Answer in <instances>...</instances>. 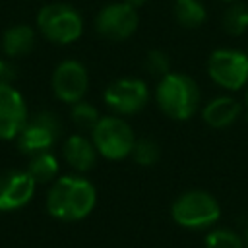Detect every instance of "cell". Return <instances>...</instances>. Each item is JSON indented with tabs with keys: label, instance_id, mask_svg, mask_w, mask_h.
<instances>
[{
	"label": "cell",
	"instance_id": "1",
	"mask_svg": "<svg viewBox=\"0 0 248 248\" xmlns=\"http://www.w3.org/2000/svg\"><path fill=\"white\" fill-rule=\"evenodd\" d=\"M97 203L95 186L83 176H62L58 178L46 196V211L60 221L85 219Z\"/></svg>",
	"mask_w": 248,
	"mask_h": 248
},
{
	"label": "cell",
	"instance_id": "2",
	"mask_svg": "<svg viewBox=\"0 0 248 248\" xmlns=\"http://www.w3.org/2000/svg\"><path fill=\"white\" fill-rule=\"evenodd\" d=\"M155 101L163 114L172 120H188L200 108V87L198 83L180 72H169L163 76L155 89Z\"/></svg>",
	"mask_w": 248,
	"mask_h": 248
},
{
	"label": "cell",
	"instance_id": "3",
	"mask_svg": "<svg viewBox=\"0 0 248 248\" xmlns=\"http://www.w3.org/2000/svg\"><path fill=\"white\" fill-rule=\"evenodd\" d=\"M170 217L176 225L202 231L213 227L221 217L219 202L205 190H188L180 194L170 207Z\"/></svg>",
	"mask_w": 248,
	"mask_h": 248
},
{
	"label": "cell",
	"instance_id": "4",
	"mask_svg": "<svg viewBox=\"0 0 248 248\" xmlns=\"http://www.w3.org/2000/svg\"><path fill=\"white\" fill-rule=\"evenodd\" d=\"M37 25L45 39L56 45H70L83 33V19L70 4H46L37 14Z\"/></svg>",
	"mask_w": 248,
	"mask_h": 248
},
{
	"label": "cell",
	"instance_id": "5",
	"mask_svg": "<svg viewBox=\"0 0 248 248\" xmlns=\"http://www.w3.org/2000/svg\"><path fill=\"white\" fill-rule=\"evenodd\" d=\"M91 141L99 155L110 161H120L132 153L136 136L132 126L118 114L101 116L91 130Z\"/></svg>",
	"mask_w": 248,
	"mask_h": 248
},
{
	"label": "cell",
	"instance_id": "6",
	"mask_svg": "<svg viewBox=\"0 0 248 248\" xmlns=\"http://www.w3.org/2000/svg\"><path fill=\"white\" fill-rule=\"evenodd\" d=\"M207 74L227 91H238L248 83V54L236 48H217L207 58Z\"/></svg>",
	"mask_w": 248,
	"mask_h": 248
},
{
	"label": "cell",
	"instance_id": "7",
	"mask_svg": "<svg viewBox=\"0 0 248 248\" xmlns=\"http://www.w3.org/2000/svg\"><path fill=\"white\" fill-rule=\"evenodd\" d=\"M105 105L118 116L140 112L149 101V87L138 78H120L107 85L103 93Z\"/></svg>",
	"mask_w": 248,
	"mask_h": 248
},
{
	"label": "cell",
	"instance_id": "8",
	"mask_svg": "<svg viewBox=\"0 0 248 248\" xmlns=\"http://www.w3.org/2000/svg\"><path fill=\"white\" fill-rule=\"evenodd\" d=\"M140 23L138 8L128 2H112L99 10L95 17V29L103 39L108 41H126L130 39Z\"/></svg>",
	"mask_w": 248,
	"mask_h": 248
},
{
	"label": "cell",
	"instance_id": "9",
	"mask_svg": "<svg viewBox=\"0 0 248 248\" xmlns=\"http://www.w3.org/2000/svg\"><path fill=\"white\" fill-rule=\"evenodd\" d=\"M60 134V122L52 112H41L27 120L17 134V145L23 153L37 155L48 151Z\"/></svg>",
	"mask_w": 248,
	"mask_h": 248
},
{
	"label": "cell",
	"instance_id": "10",
	"mask_svg": "<svg viewBox=\"0 0 248 248\" xmlns=\"http://www.w3.org/2000/svg\"><path fill=\"white\" fill-rule=\"evenodd\" d=\"M87 87H89V74L81 62L64 60L56 66L52 74V91L60 101L74 105L85 97Z\"/></svg>",
	"mask_w": 248,
	"mask_h": 248
},
{
	"label": "cell",
	"instance_id": "11",
	"mask_svg": "<svg viewBox=\"0 0 248 248\" xmlns=\"http://www.w3.org/2000/svg\"><path fill=\"white\" fill-rule=\"evenodd\" d=\"M27 122V105L8 81L0 83V140H14Z\"/></svg>",
	"mask_w": 248,
	"mask_h": 248
},
{
	"label": "cell",
	"instance_id": "12",
	"mask_svg": "<svg viewBox=\"0 0 248 248\" xmlns=\"http://www.w3.org/2000/svg\"><path fill=\"white\" fill-rule=\"evenodd\" d=\"M37 182L27 170H8L0 174V211H16L27 205Z\"/></svg>",
	"mask_w": 248,
	"mask_h": 248
},
{
	"label": "cell",
	"instance_id": "13",
	"mask_svg": "<svg viewBox=\"0 0 248 248\" xmlns=\"http://www.w3.org/2000/svg\"><path fill=\"white\" fill-rule=\"evenodd\" d=\"M62 153H64V159L66 163L76 169L78 172H87L95 167L97 163V149L93 145L91 140H87L85 136L81 134H74L70 136L66 141H64V147H62Z\"/></svg>",
	"mask_w": 248,
	"mask_h": 248
},
{
	"label": "cell",
	"instance_id": "14",
	"mask_svg": "<svg viewBox=\"0 0 248 248\" xmlns=\"http://www.w3.org/2000/svg\"><path fill=\"white\" fill-rule=\"evenodd\" d=\"M242 107L232 97H215L202 108V118L211 128H229L238 120Z\"/></svg>",
	"mask_w": 248,
	"mask_h": 248
},
{
	"label": "cell",
	"instance_id": "15",
	"mask_svg": "<svg viewBox=\"0 0 248 248\" xmlns=\"http://www.w3.org/2000/svg\"><path fill=\"white\" fill-rule=\"evenodd\" d=\"M35 45V31L29 25H14L2 37V48L8 56L29 54Z\"/></svg>",
	"mask_w": 248,
	"mask_h": 248
},
{
	"label": "cell",
	"instance_id": "16",
	"mask_svg": "<svg viewBox=\"0 0 248 248\" xmlns=\"http://www.w3.org/2000/svg\"><path fill=\"white\" fill-rule=\"evenodd\" d=\"M174 19L180 27L196 29L207 19L205 6L200 0H174Z\"/></svg>",
	"mask_w": 248,
	"mask_h": 248
},
{
	"label": "cell",
	"instance_id": "17",
	"mask_svg": "<svg viewBox=\"0 0 248 248\" xmlns=\"http://www.w3.org/2000/svg\"><path fill=\"white\" fill-rule=\"evenodd\" d=\"M27 172L33 176L35 182H41V184L50 182L58 174V161L48 151L37 153V155H33V159L27 167Z\"/></svg>",
	"mask_w": 248,
	"mask_h": 248
},
{
	"label": "cell",
	"instance_id": "18",
	"mask_svg": "<svg viewBox=\"0 0 248 248\" xmlns=\"http://www.w3.org/2000/svg\"><path fill=\"white\" fill-rule=\"evenodd\" d=\"M223 29L232 37L242 35L248 29V6L242 2H232L223 14Z\"/></svg>",
	"mask_w": 248,
	"mask_h": 248
},
{
	"label": "cell",
	"instance_id": "19",
	"mask_svg": "<svg viewBox=\"0 0 248 248\" xmlns=\"http://www.w3.org/2000/svg\"><path fill=\"white\" fill-rule=\"evenodd\" d=\"M134 161L140 165V167H153L159 157H161V149L157 145V141L149 140V138H136V143L132 147V153Z\"/></svg>",
	"mask_w": 248,
	"mask_h": 248
},
{
	"label": "cell",
	"instance_id": "20",
	"mask_svg": "<svg viewBox=\"0 0 248 248\" xmlns=\"http://www.w3.org/2000/svg\"><path fill=\"white\" fill-rule=\"evenodd\" d=\"M203 244L205 248H244V240L240 238V234L225 227L211 229Z\"/></svg>",
	"mask_w": 248,
	"mask_h": 248
},
{
	"label": "cell",
	"instance_id": "21",
	"mask_svg": "<svg viewBox=\"0 0 248 248\" xmlns=\"http://www.w3.org/2000/svg\"><path fill=\"white\" fill-rule=\"evenodd\" d=\"M99 112H97V108L91 105V103H87V101H78V103H74L72 105V120H74V124L78 126V128H81V130H93L95 128V124L99 122Z\"/></svg>",
	"mask_w": 248,
	"mask_h": 248
},
{
	"label": "cell",
	"instance_id": "22",
	"mask_svg": "<svg viewBox=\"0 0 248 248\" xmlns=\"http://www.w3.org/2000/svg\"><path fill=\"white\" fill-rule=\"evenodd\" d=\"M143 68H145V72L149 76L161 79L163 76H167L170 72V58H169V54L165 50H159V48L149 50L145 60H143Z\"/></svg>",
	"mask_w": 248,
	"mask_h": 248
},
{
	"label": "cell",
	"instance_id": "23",
	"mask_svg": "<svg viewBox=\"0 0 248 248\" xmlns=\"http://www.w3.org/2000/svg\"><path fill=\"white\" fill-rule=\"evenodd\" d=\"M12 76H14V74H12V68L0 58V83H2V81H8V83H10Z\"/></svg>",
	"mask_w": 248,
	"mask_h": 248
},
{
	"label": "cell",
	"instance_id": "24",
	"mask_svg": "<svg viewBox=\"0 0 248 248\" xmlns=\"http://www.w3.org/2000/svg\"><path fill=\"white\" fill-rule=\"evenodd\" d=\"M124 2H128L130 6H134V8H140V6H143L145 4V0H124Z\"/></svg>",
	"mask_w": 248,
	"mask_h": 248
},
{
	"label": "cell",
	"instance_id": "25",
	"mask_svg": "<svg viewBox=\"0 0 248 248\" xmlns=\"http://www.w3.org/2000/svg\"><path fill=\"white\" fill-rule=\"evenodd\" d=\"M246 108H248V91H246Z\"/></svg>",
	"mask_w": 248,
	"mask_h": 248
},
{
	"label": "cell",
	"instance_id": "26",
	"mask_svg": "<svg viewBox=\"0 0 248 248\" xmlns=\"http://www.w3.org/2000/svg\"><path fill=\"white\" fill-rule=\"evenodd\" d=\"M246 248H248V234H246Z\"/></svg>",
	"mask_w": 248,
	"mask_h": 248
},
{
	"label": "cell",
	"instance_id": "27",
	"mask_svg": "<svg viewBox=\"0 0 248 248\" xmlns=\"http://www.w3.org/2000/svg\"><path fill=\"white\" fill-rule=\"evenodd\" d=\"M223 2H236V0H223Z\"/></svg>",
	"mask_w": 248,
	"mask_h": 248
}]
</instances>
